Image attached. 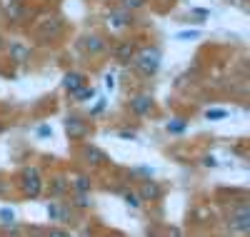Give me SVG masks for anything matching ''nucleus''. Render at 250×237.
<instances>
[{
    "instance_id": "21",
    "label": "nucleus",
    "mask_w": 250,
    "mask_h": 237,
    "mask_svg": "<svg viewBox=\"0 0 250 237\" xmlns=\"http://www.w3.org/2000/svg\"><path fill=\"white\" fill-rule=\"evenodd\" d=\"M65 187H68L65 178H55V182H53V192H55V195H60V192L65 190Z\"/></svg>"
},
{
    "instance_id": "7",
    "label": "nucleus",
    "mask_w": 250,
    "mask_h": 237,
    "mask_svg": "<svg viewBox=\"0 0 250 237\" xmlns=\"http://www.w3.org/2000/svg\"><path fill=\"white\" fill-rule=\"evenodd\" d=\"M85 75L83 73H68L65 78H62V88H65L68 93H78L80 88H85Z\"/></svg>"
},
{
    "instance_id": "22",
    "label": "nucleus",
    "mask_w": 250,
    "mask_h": 237,
    "mask_svg": "<svg viewBox=\"0 0 250 237\" xmlns=\"http://www.w3.org/2000/svg\"><path fill=\"white\" fill-rule=\"evenodd\" d=\"M125 202H128L130 207H140V198L135 195V192H125Z\"/></svg>"
},
{
    "instance_id": "9",
    "label": "nucleus",
    "mask_w": 250,
    "mask_h": 237,
    "mask_svg": "<svg viewBox=\"0 0 250 237\" xmlns=\"http://www.w3.org/2000/svg\"><path fill=\"white\" fill-rule=\"evenodd\" d=\"M5 10H8V18L15 20V23H23V20L28 18V10H25V5L20 3V0H10Z\"/></svg>"
},
{
    "instance_id": "3",
    "label": "nucleus",
    "mask_w": 250,
    "mask_h": 237,
    "mask_svg": "<svg viewBox=\"0 0 250 237\" xmlns=\"http://www.w3.org/2000/svg\"><path fill=\"white\" fill-rule=\"evenodd\" d=\"M230 230L233 232H238V235H245V232H250V210L245 207V205H240L238 210H235V215H230Z\"/></svg>"
},
{
    "instance_id": "16",
    "label": "nucleus",
    "mask_w": 250,
    "mask_h": 237,
    "mask_svg": "<svg viewBox=\"0 0 250 237\" xmlns=\"http://www.w3.org/2000/svg\"><path fill=\"white\" fill-rule=\"evenodd\" d=\"M73 205H75V207H80V210L90 207V198H88V192H75V198H73Z\"/></svg>"
},
{
    "instance_id": "24",
    "label": "nucleus",
    "mask_w": 250,
    "mask_h": 237,
    "mask_svg": "<svg viewBox=\"0 0 250 237\" xmlns=\"http://www.w3.org/2000/svg\"><path fill=\"white\" fill-rule=\"evenodd\" d=\"M0 220H3V222H10V225H13V220H15L13 210H0Z\"/></svg>"
},
{
    "instance_id": "1",
    "label": "nucleus",
    "mask_w": 250,
    "mask_h": 237,
    "mask_svg": "<svg viewBox=\"0 0 250 237\" xmlns=\"http://www.w3.org/2000/svg\"><path fill=\"white\" fill-rule=\"evenodd\" d=\"M160 50L158 48H143L138 55H133V65L143 73V75H155L158 68H160Z\"/></svg>"
},
{
    "instance_id": "13",
    "label": "nucleus",
    "mask_w": 250,
    "mask_h": 237,
    "mask_svg": "<svg viewBox=\"0 0 250 237\" xmlns=\"http://www.w3.org/2000/svg\"><path fill=\"white\" fill-rule=\"evenodd\" d=\"M28 55H30V50H28L25 45H20V42H13V45H10V58H13L15 62H25Z\"/></svg>"
},
{
    "instance_id": "23",
    "label": "nucleus",
    "mask_w": 250,
    "mask_h": 237,
    "mask_svg": "<svg viewBox=\"0 0 250 237\" xmlns=\"http://www.w3.org/2000/svg\"><path fill=\"white\" fill-rule=\"evenodd\" d=\"M175 38L178 40H195V38H200V33L198 30H188V33H178Z\"/></svg>"
},
{
    "instance_id": "10",
    "label": "nucleus",
    "mask_w": 250,
    "mask_h": 237,
    "mask_svg": "<svg viewBox=\"0 0 250 237\" xmlns=\"http://www.w3.org/2000/svg\"><path fill=\"white\" fill-rule=\"evenodd\" d=\"M138 198H140V200H158V198H160V187H158V182L145 180L143 187H140V195H138Z\"/></svg>"
},
{
    "instance_id": "27",
    "label": "nucleus",
    "mask_w": 250,
    "mask_h": 237,
    "mask_svg": "<svg viewBox=\"0 0 250 237\" xmlns=\"http://www.w3.org/2000/svg\"><path fill=\"white\" fill-rule=\"evenodd\" d=\"M120 138H125V140H135L138 135H135L133 130H123V133H120Z\"/></svg>"
},
{
    "instance_id": "18",
    "label": "nucleus",
    "mask_w": 250,
    "mask_h": 237,
    "mask_svg": "<svg viewBox=\"0 0 250 237\" xmlns=\"http://www.w3.org/2000/svg\"><path fill=\"white\" fill-rule=\"evenodd\" d=\"M75 98H78V102H85V100H90V98H95V90L93 88H88V85H85V88H80L78 93H73Z\"/></svg>"
},
{
    "instance_id": "20",
    "label": "nucleus",
    "mask_w": 250,
    "mask_h": 237,
    "mask_svg": "<svg viewBox=\"0 0 250 237\" xmlns=\"http://www.w3.org/2000/svg\"><path fill=\"white\" fill-rule=\"evenodd\" d=\"M205 118L208 120H223V118H228V110H208Z\"/></svg>"
},
{
    "instance_id": "12",
    "label": "nucleus",
    "mask_w": 250,
    "mask_h": 237,
    "mask_svg": "<svg viewBox=\"0 0 250 237\" xmlns=\"http://www.w3.org/2000/svg\"><path fill=\"white\" fill-rule=\"evenodd\" d=\"M70 185H73L75 192H90V187H93V182H90L88 175H75V178L70 180Z\"/></svg>"
},
{
    "instance_id": "2",
    "label": "nucleus",
    "mask_w": 250,
    "mask_h": 237,
    "mask_svg": "<svg viewBox=\"0 0 250 237\" xmlns=\"http://www.w3.org/2000/svg\"><path fill=\"white\" fill-rule=\"evenodd\" d=\"M20 190H23L25 198H38L43 192V178H40L38 167H28L23 175H20Z\"/></svg>"
},
{
    "instance_id": "25",
    "label": "nucleus",
    "mask_w": 250,
    "mask_h": 237,
    "mask_svg": "<svg viewBox=\"0 0 250 237\" xmlns=\"http://www.w3.org/2000/svg\"><path fill=\"white\" fill-rule=\"evenodd\" d=\"M48 237H70V232H65V230H50Z\"/></svg>"
},
{
    "instance_id": "6",
    "label": "nucleus",
    "mask_w": 250,
    "mask_h": 237,
    "mask_svg": "<svg viewBox=\"0 0 250 237\" xmlns=\"http://www.w3.org/2000/svg\"><path fill=\"white\" fill-rule=\"evenodd\" d=\"M113 55H115V60H120V62H130L133 55H135V45H133L130 40H123V42H118V45L113 48Z\"/></svg>"
},
{
    "instance_id": "28",
    "label": "nucleus",
    "mask_w": 250,
    "mask_h": 237,
    "mask_svg": "<svg viewBox=\"0 0 250 237\" xmlns=\"http://www.w3.org/2000/svg\"><path fill=\"white\" fill-rule=\"evenodd\" d=\"M205 165H208V167H215L218 162H215V158H205Z\"/></svg>"
},
{
    "instance_id": "11",
    "label": "nucleus",
    "mask_w": 250,
    "mask_h": 237,
    "mask_svg": "<svg viewBox=\"0 0 250 237\" xmlns=\"http://www.w3.org/2000/svg\"><path fill=\"white\" fill-rule=\"evenodd\" d=\"M83 158H85V162H90V165H103V162L108 160L105 153L98 150V147H93V145H88L85 150H83Z\"/></svg>"
},
{
    "instance_id": "15",
    "label": "nucleus",
    "mask_w": 250,
    "mask_h": 237,
    "mask_svg": "<svg viewBox=\"0 0 250 237\" xmlns=\"http://www.w3.org/2000/svg\"><path fill=\"white\" fill-rule=\"evenodd\" d=\"M83 45H85L88 53H100L103 48H105V42H103L98 35H90V38H85V42H83Z\"/></svg>"
},
{
    "instance_id": "26",
    "label": "nucleus",
    "mask_w": 250,
    "mask_h": 237,
    "mask_svg": "<svg viewBox=\"0 0 250 237\" xmlns=\"http://www.w3.org/2000/svg\"><path fill=\"white\" fill-rule=\"evenodd\" d=\"M50 133H53V130H50L48 125H43V127H38V135H40V138H45V135H50Z\"/></svg>"
},
{
    "instance_id": "19",
    "label": "nucleus",
    "mask_w": 250,
    "mask_h": 237,
    "mask_svg": "<svg viewBox=\"0 0 250 237\" xmlns=\"http://www.w3.org/2000/svg\"><path fill=\"white\" fill-rule=\"evenodd\" d=\"M145 5V0H123V8L125 10H138Z\"/></svg>"
},
{
    "instance_id": "29",
    "label": "nucleus",
    "mask_w": 250,
    "mask_h": 237,
    "mask_svg": "<svg viewBox=\"0 0 250 237\" xmlns=\"http://www.w3.org/2000/svg\"><path fill=\"white\" fill-rule=\"evenodd\" d=\"M0 48H3V38H0Z\"/></svg>"
},
{
    "instance_id": "8",
    "label": "nucleus",
    "mask_w": 250,
    "mask_h": 237,
    "mask_svg": "<svg viewBox=\"0 0 250 237\" xmlns=\"http://www.w3.org/2000/svg\"><path fill=\"white\" fill-rule=\"evenodd\" d=\"M48 217L55 222H70V210L60 202H50L48 205Z\"/></svg>"
},
{
    "instance_id": "5",
    "label": "nucleus",
    "mask_w": 250,
    "mask_h": 237,
    "mask_svg": "<svg viewBox=\"0 0 250 237\" xmlns=\"http://www.w3.org/2000/svg\"><path fill=\"white\" fill-rule=\"evenodd\" d=\"M153 110V98L150 95H135L130 100V113L135 115H148Z\"/></svg>"
},
{
    "instance_id": "4",
    "label": "nucleus",
    "mask_w": 250,
    "mask_h": 237,
    "mask_svg": "<svg viewBox=\"0 0 250 237\" xmlns=\"http://www.w3.org/2000/svg\"><path fill=\"white\" fill-rule=\"evenodd\" d=\"M65 133H68L70 140L85 138V133H88V122L83 120V118H78V115H70V118L65 120Z\"/></svg>"
},
{
    "instance_id": "14",
    "label": "nucleus",
    "mask_w": 250,
    "mask_h": 237,
    "mask_svg": "<svg viewBox=\"0 0 250 237\" xmlns=\"http://www.w3.org/2000/svg\"><path fill=\"white\" fill-rule=\"evenodd\" d=\"M108 23H110L113 28H123V25H130V15H128V13H118V10H113V13L108 15Z\"/></svg>"
},
{
    "instance_id": "17",
    "label": "nucleus",
    "mask_w": 250,
    "mask_h": 237,
    "mask_svg": "<svg viewBox=\"0 0 250 237\" xmlns=\"http://www.w3.org/2000/svg\"><path fill=\"white\" fill-rule=\"evenodd\" d=\"M185 127H188V122L180 120V118H175V120H170L168 125H165V130H168V133H183Z\"/></svg>"
}]
</instances>
